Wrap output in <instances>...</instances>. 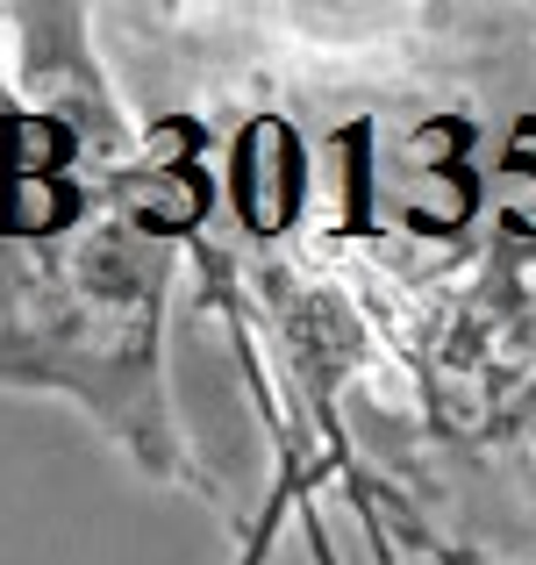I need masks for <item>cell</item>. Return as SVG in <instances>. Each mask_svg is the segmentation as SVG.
I'll list each match as a JSON object with an SVG mask.
<instances>
[{"mask_svg": "<svg viewBox=\"0 0 536 565\" xmlns=\"http://www.w3.org/2000/svg\"><path fill=\"white\" fill-rule=\"evenodd\" d=\"M365 494H372V501H379V509H394V530H400V537H408V544H415V552H429V558H437V565H486V558H472V552H458V544H451V537H437V530H429V523H422V515H415V509H408V494H400V487H379V480H365Z\"/></svg>", "mask_w": 536, "mask_h": 565, "instance_id": "1", "label": "cell"}]
</instances>
